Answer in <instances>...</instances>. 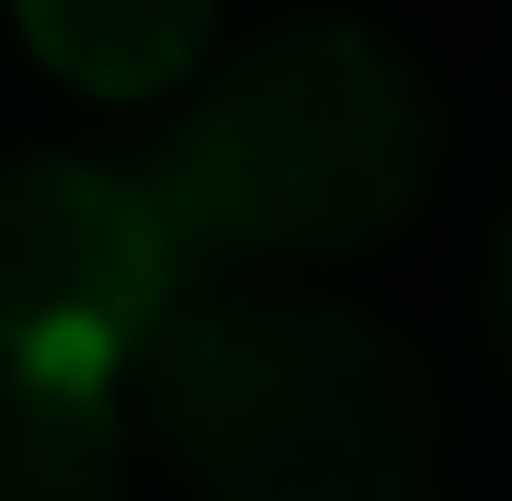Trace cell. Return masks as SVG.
I'll return each instance as SVG.
<instances>
[{
    "label": "cell",
    "instance_id": "4",
    "mask_svg": "<svg viewBox=\"0 0 512 501\" xmlns=\"http://www.w3.org/2000/svg\"><path fill=\"white\" fill-rule=\"evenodd\" d=\"M12 23L92 103H160L217 46V0H12Z\"/></svg>",
    "mask_w": 512,
    "mask_h": 501
},
{
    "label": "cell",
    "instance_id": "5",
    "mask_svg": "<svg viewBox=\"0 0 512 501\" xmlns=\"http://www.w3.org/2000/svg\"><path fill=\"white\" fill-rule=\"evenodd\" d=\"M126 490V399L103 376L0 365V501H114Z\"/></svg>",
    "mask_w": 512,
    "mask_h": 501
},
{
    "label": "cell",
    "instance_id": "2",
    "mask_svg": "<svg viewBox=\"0 0 512 501\" xmlns=\"http://www.w3.org/2000/svg\"><path fill=\"white\" fill-rule=\"evenodd\" d=\"M433 160L444 114L410 46L342 12H296L194 80L148 183L194 274H228V262H342L399 240L410 205L433 194Z\"/></svg>",
    "mask_w": 512,
    "mask_h": 501
},
{
    "label": "cell",
    "instance_id": "1",
    "mask_svg": "<svg viewBox=\"0 0 512 501\" xmlns=\"http://www.w3.org/2000/svg\"><path fill=\"white\" fill-rule=\"evenodd\" d=\"M126 422L194 501H410L433 365L319 285H194L126 365Z\"/></svg>",
    "mask_w": 512,
    "mask_h": 501
},
{
    "label": "cell",
    "instance_id": "6",
    "mask_svg": "<svg viewBox=\"0 0 512 501\" xmlns=\"http://www.w3.org/2000/svg\"><path fill=\"white\" fill-rule=\"evenodd\" d=\"M490 342H501V365H512V228H501V262H490Z\"/></svg>",
    "mask_w": 512,
    "mask_h": 501
},
{
    "label": "cell",
    "instance_id": "3",
    "mask_svg": "<svg viewBox=\"0 0 512 501\" xmlns=\"http://www.w3.org/2000/svg\"><path fill=\"white\" fill-rule=\"evenodd\" d=\"M194 297V251L148 171L23 149L0 160V365L103 376Z\"/></svg>",
    "mask_w": 512,
    "mask_h": 501
}]
</instances>
